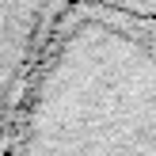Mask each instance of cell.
Masks as SVG:
<instances>
[{
  "label": "cell",
  "instance_id": "1",
  "mask_svg": "<svg viewBox=\"0 0 156 156\" xmlns=\"http://www.w3.org/2000/svg\"><path fill=\"white\" fill-rule=\"evenodd\" d=\"M12 156H156V23L61 4Z\"/></svg>",
  "mask_w": 156,
  "mask_h": 156
},
{
  "label": "cell",
  "instance_id": "2",
  "mask_svg": "<svg viewBox=\"0 0 156 156\" xmlns=\"http://www.w3.org/2000/svg\"><path fill=\"white\" fill-rule=\"evenodd\" d=\"M57 12V0H0V156H12L15 149Z\"/></svg>",
  "mask_w": 156,
  "mask_h": 156
}]
</instances>
